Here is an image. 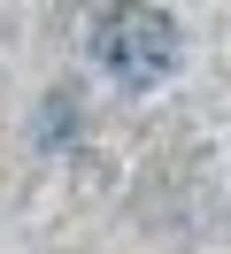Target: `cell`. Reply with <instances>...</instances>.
Wrapping results in <instances>:
<instances>
[{
    "label": "cell",
    "instance_id": "obj_1",
    "mask_svg": "<svg viewBox=\"0 0 231 254\" xmlns=\"http://www.w3.org/2000/svg\"><path fill=\"white\" fill-rule=\"evenodd\" d=\"M92 54H100V69L123 77V85H162L169 69H177V23H169L162 8H147V0H116L100 16Z\"/></svg>",
    "mask_w": 231,
    "mask_h": 254
}]
</instances>
